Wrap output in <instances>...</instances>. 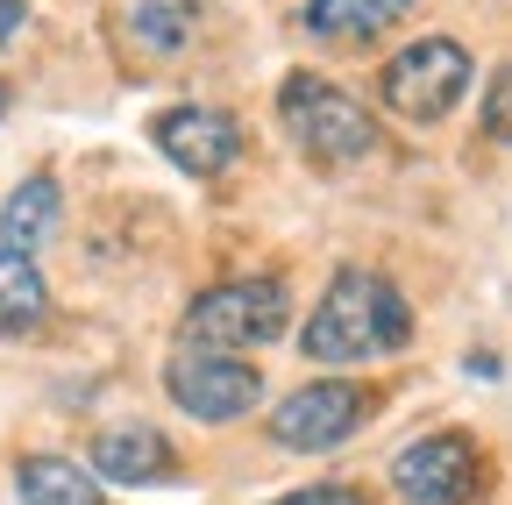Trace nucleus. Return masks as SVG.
Listing matches in <instances>:
<instances>
[{"instance_id": "obj_1", "label": "nucleus", "mask_w": 512, "mask_h": 505, "mask_svg": "<svg viewBox=\"0 0 512 505\" xmlns=\"http://www.w3.org/2000/svg\"><path fill=\"white\" fill-rule=\"evenodd\" d=\"M413 335V313L399 299L392 278H377V271H335L328 299L313 306V321H306V356L313 363H370L384 349H399Z\"/></svg>"}, {"instance_id": "obj_16", "label": "nucleus", "mask_w": 512, "mask_h": 505, "mask_svg": "<svg viewBox=\"0 0 512 505\" xmlns=\"http://www.w3.org/2000/svg\"><path fill=\"white\" fill-rule=\"evenodd\" d=\"M278 505H363V491H349V484H306V491H285Z\"/></svg>"}, {"instance_id": "obj_2", "label": "nucleus", "mask_w": 512, "mask_h": 505, "mask_svg": "<svg viewBox=\"0 0 512 505\" xmlns=\"http://www.w3.org/2000/svg\"><path fill=\"white\" fill-rule=\"evenodd\" d=\"M278 121H285V136L313 157V164H356L377 150V121L328 79H313V72H292L278 86Z\"/></svg>"}, {"instance_id": "obj_15", "label": "nucleus", "mask_w": 512, "mask_h": 505, "mask_svg": "<svg viewBox=\"0 0 512 505\" xmlns=\"http://www.w3.org/2000/svg\"><path fill=\"white\" fill-rule=\"evenodd\" d=\"M484 129H491L498 143H512V65H498V72H491V93H484Z\"/></svg>"}, {"instance_id": "obj_9", "label": "nucleus", "mask_w": 512, "mask_h": 505, "mask_svg": "<svg viewBox=\"0 0 512 505\" xmlns=\"http://www.w3.org/2000/svg\"><path fill=\"white\" fill-rule=\"evenodd\" d=\"M171 484L178 477V456H171V441L157 434V427H107L100 441H93V484Z\"/></svg>"}, {"instance_id": "obj_18", "label": "nucleus", "mask_w": 512, "mask_h": 505, "mask_svg": "<svg viewBox=\"0 0 512 505\" xmlns=\"http://www.w3.org/2000/svg\"><path fill=\"white\" fill-rule=\"evenodd\" d=\"M0 114H8V86H0Z\"/></svg>"}, {"instance_id": "obj_7", "label": "nucleus", "mask_w": 512, "mask_h": 505, "mask_svg": "<svg viewBox=\"0 0 512 505\" xmlns=\"http://www.w3.org/2000/svg\"><path fill=\"white\" fill-rule=\"evenodd\" d=\"M370 420V392L363 385H342V377H320V385H299L278 413H271V434L285 441V449H335V441H349L356 427Z\"/></svg>"}, {"instance_id": "obj_4", "label": "nucleus", "mask_w": 512, "mask_h": 505, "mask_svg": "<svg viewBox=\"0 0 512 505\" xmlns=\"http://www.w3.org/2000/svg\"><path fill=\"white\" fill-rule=\"evenodd\" d=\"M377 86H384V107H392V114L441 121L448 107L470 93V50L448 43V36H420V43H406L392 65L377 72Z\"/></svg>"}, {"instance_id": "obj_13", "label": "nucleus", "mask_w": 512, "mask_h": 505, "mask_svg": "<svg viewBox=\"0 0 512 505\" xmlns=\"http://www.w3.org/2000/svg\"><path fill=\"white\" fill-rule=\"evenodd\" d=\"M406 8L413 0H306V29H320V36H377Z\"/></svg>"}, {"instance_id": "obj_5", "label": "nucleus", "mask_w": 512, "mask_h": 505, "mask_svg": "<svg viewBox=\"0 0 512 505\" xmlns=\"http://www.w3.org/2000/svg\"><path fill=\"white\" fill-rule=\"evenodd\" d=\"M164 392L207 427H228L242 420L256 399H264V370L242 363V356H207V349H185L164 363Z\"/></svg>"}, {"instance_id": "obj_11", "label": "nucleus", "mask_w": 512, "mask_h": 505, "mask_svg": "<svg viewBox=\"0 0 512 505\" xmlns=\"http://www.w3.org/2000/svg\"><path fill=\"white\" fill-rule=\"evenodd\" d=\"M43 313H50V285L36 271V257H15V249H0V335L22 342L43 328Z\"/></svg>"}, {"instance_id": "obj_17", "label": "nucleus", "mask_w": 512, "mask_h": 505, "mask_svg": "<svg viewBox=\"0 0 512 505\" xmlns=\"http://www.w3.org/2000/svg\"><path fill=\"white\" fill-rule=\"evenodd\" d=\"M22 22H29V0H0V43H15Z\"/></svg>"}, {"instance_id": "obj_10", "label": "nucleus", "mask_w": 512, "mask_h": 505, "mask_svg": "<svg viewBox=\"0 0 512 505\" xmlns=\"http://www.w3.org/2000/svg\"><path fill=\"white\" fill-rule=\"evenodd\" d=\"M57 214H64V200H57V178H22L15 193H8V207H0V249H15V257H36V249L57 235Z\"/></svg>"}, {"instance_id": "obj_14", "label": "nucleus", "mask_w": 512, "mask_h": 505, "mask_svg": "<svg viewBox=\"0 0 512 505\" xmlns=\"http://www.w3.org/2000/svg\"><path fill=\"white\" fill-rule=\"evenodd\" d=\"M128 15H136V29H143V36H150L157 50L185 43V29H192V22H185V15L171 8V0H143V8H128Z\"/></svg>"}, {"instance_id": "obj_12", "label": "nucleus", "mask_w": 512, "mask_h": 505, "mask_svg": "<svg viewBox=\"0 0 512 505\" xmlns=\"http://www.w3.org/2000/svg\"><path fill=\"white\" fill-rule=\"evenodd\" d=\"M15 498L22 505H100L93 470L64 463V456H22L15 463Z\"/></svg>"}, {"instance_id": "obj_6", "label": "nucleus", "mask_w": 512, "mask_h": 505, "mask_svg": "<svg viewBox=\"0 0 512 505\" xmlns=\"http://www.w3.org/2000/svg\"><path fill=\"white\" fill-rule=\"evenodd\" d=\"M392 484L413 505H470L477 484H484V456H477L470 434L441 427V434H420L392 456Z\"/></svg>"}, {"instance_id": "obj_3", "label": "nucleus", "mask_w": 512, "mask_h": 505, "mask_svg": "<svg viewBox=\"0 0 512 505\" xmlns=\"http://www.w3.org/2000/svg\"><path fill=\"white\" fill-rule=\"evenodd\" d=\"M292 321V299L278 278H235V285H214L185 306V342L192 349H256V342H278Z\"/></svg>"}, {"instance_id": "obj_8", "label": "nucleus", "mask_w": 512, "mask_h": 505, "mask_svg": "<svg viewBox=\"0 0 512 505\" xmlns=\"http://www.w3.org/2000/svg\"><path fill=\"white\" fill-rule=\"evenodd\" d=\"M150 136L192 178H221L242 157V129H235V114H221V107H164L150 121Z\"/></svg>"}]
</instances>
